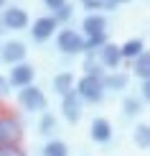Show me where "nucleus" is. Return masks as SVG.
<instances>
[{"instance_id":"nucleus-1","label":"nucleus","mask_w":150,"mask_h":156,"mask_svg":"<svg viewBox=\"0 0 150 156\" xmlns=\"http://www.w3.org/2000/svg\"><path fill=\"white\" fill-rule=\"evenodd\" d=\"M74 92L82 97V102H102L104 100V87H102V77L97 74H84L79 82H74Z\"/></svg>"},{"instance_id":"nucleus-2","label":"nucleus","mask_w":150,"mask_h":156,"mask_svg":"<svg viewBox=\"0 0 150 156\" xmlns=\"http://www.w3.org/2000/svg\"><path fill=\"white\" fill-rule=\"evenodd\" d=\"M18 102H21L23 110H28V113H43V110L48 108V97L43 95V90H38L33 82L25 84V87H21Z\"/></svg>"},{"instance_id":"nucleus-3","label":"nucleus","mask_w":150,"mask_h":156,"mask_svg":"<svg viewBox=\"0 0 150 156\" xmlns=\"http://www.w3.org/2000/svg\"><path fill=\"white\" fill-rule=\"evenodd\" d=\"M56 46L61 54H84V36L74 28H61L56 34Z\"/></svg>"},{"instance_id":"nucleus-4","label":"nucleus","mask_w":150,"mask_h":156,"mask_svg":"<svg viewBox=\"0 0 150 156\" xmlns=\"http://www.w3.org/2000/svg\"><path fill=\"white\" fill-rule=\"evenodd\" d=\"M10 74H8V84L10 87H15V90H21L25 87V84H31L36 80V69L31 67V64H25V62H18V64H10Z\"/></svg>"},{"instance_id":"nucleus-5","label":"nucleus","mask_w":150,"mask_h":156,"mask_svg":"<svg viewBox=\"0 0 150 156\" xmlns=\"http://www.w3.org/2000/svg\"><path fill=\"white\" fill-rule=\"evenodd\" d=\"M0 23H3L5 31H23V28H28L31 18H28V13L23 8H5Z\"/></svg>"},{"instance_id":"nucleus-6","label":"nucleus","mask_w":150,"mask_h":156,"mask_svg":"<svg viewBox=\"0 0 150 156\" xmlns=\"http://www.w3.org/2000/svg\"><path fill=\"white\" fill-rule=\"evenodd\" d=\"M82 97L71 90V92L66 95H61V113H64V118H66L69 123H79L82 120Z\"/></svg>"},{"instance_id":"nucleus-7","label":"nucleus","mask_w":150,"mask_h":156,"mask_svg":"<svg viewBox=\"0 0 150 156\" xmlns=\"http://www.w3.org/2000/svg\"><path fill=\"white\" fill-rule=\"evenodd\" d=\"M56 28H58V21L54 16H43V18H36V23H33V28H31V36H33V41H48L51 36L56 34Z\"/></svg>"},{"instance_id":"nucleus-8","label":"nucleus","mask_w":150,"mask_h":156,"mask_svg":"<svg viewBox=\"0 0 150 156\" xmlns=\"http://www.w3.org/2000/svg\"><path fill=\"white\" fill-rule=\"evenodd\" d=\"M21 136H23V131H21V123L15 118H0V146L18 144Z\"/></svg>"},{"instance_id":"nucleus-9","label":"nucleus","mask_w":150,"mask_h":156,"mask_svg":"<svg viewBox=\"0 0 150 156\" xmlns=\"http://www.w3.org/2000/svg\"><path fill=\"white\" fill-rule=\"evenodd\" d=\"M25 54H28V49H25L23 41H8L3 46V51H0V59L5 64H18L25 59Z\"/></svg>"},{"instance_id":"nucleus-10","label":"nucleus","mask_w":150,"mask_h":156,"mask_svg":"<svg viewBox=\"0 0 150 156\" xmlns=\"http://www.w3.org/2000/svg\"><path fill=\"white\" fill-rule=\"evenodd\" d=\"M82 31L84 34L82 36H97V34H104L107 31V18L102 16V13H89L87 18L82 21Z\"/></svg>"},{"instance_id":"nucleus-11","label":"nucleus","mask_w":150,"mask_h":156,"mask_svg":"<svg viewBox=\"0 0 150 156\" xmlns=\"http://www.w3.org/2000/svg\"><path fill=\"white\" fill-rule=\"evenodd\" d=\"M89 136H92L94 144H107V141H112V123L107 118H94L92 128H89Z\"/></svg>"},{"instance_id":"nucleus-12","label":"nucleus","mask_w":150,"mask_h":156,"mask_svg":"<svg viewBox=\"0 0 150 156\" xmlns=\"http://www.w3.org/2000/svg\"><path fill=\"white\" fill-rule=\"evenodd\" d=\"M102 87L104 92H122V90H127V74L112 69L109 74H102Z\"/></svg>"},{"instance_id":"nucleus-13","label":"nucleus","mask_w":150,"mask_h":156,"mask_svg":"<svg viewBox=\"0 0 150 156\" xmlns=\"http://www.w3.org/2000/svg\"><path fill=\"white\" fill-rule=\"evenodd\" d=\"M122 62V54H120V46H115V44H104L99 49V64L107 69H117Z\"/></svg>"},{"instance_id":"nucleus-14","label":"nucleus","mask_w":150,"mask_h":156,"mask_svg":"<svg viewBox=\"0 0 150 156\" xmlns=\"http://www.w3.org/2000/svg\"><path fill=\"white\" fill-rule=\"evenodd\" d=\"M74 74L71 72H58V74H54V90H56V95H66V92H71L74 90Z\"/></svg>"},{"instance_id":"nucleus-15","label":"nucleus","mask_w":150,"mask_h":156,"mask_svg":"<svg viewBox=\"0 0 150 156\" xmlns=\"http://www.w3.org/2000/svg\"><path fill=\"white\" fill-rule=\"evenodd\" d=\"M132 69H135V77L138 80H148L150 77V54L148 51H140L132 59Z\"/></svg>"},{"instance_id":"nucleus-16","label":"nucleus","mask_w":150,"mask_h":156,"mask_svg":"<svg viewBox=\"0 0 150 156\" xmlns=\"http://www.w3.org/2000/svg\"><path fill=\"white\" fill-rule=\"evenodd\" d=\"M140 51H145V44L140 41V38H130V41H125L120 46V54H122V59H130L132 62L135 56L140 54Z\"/></svg>"},{"instance_id":"nucleus-17","label":"nucleus","mask_w":150,"mask_h":156,"mask_svg":"<svg viewBox=\"0 0 150 156\" xmlns=\"http://www.w3.org/2000/svg\"><path fill=\"white\" fill-rule=\"evenodd\" d=\"M132 138H135V144H138V148H150V126L148 123H140L138 128H135V133H132Z\"/></svg>"},{"instance_id":"nucleus-18","label":"nucleus","mask_w":150,"mask_h":156,"mask_svg":"<svg viewBox=\"0 0 150 156\" xmlns=\"http://www.w3.org/2000/svg\"><path fill=\"white\" fill-rule=\"evenodd\" d=\"M122 113L127 115V118H138L142 113V100L138 97H125V102H122Z\"/></svg>"},{"instance_id":"nucleus-19","label":"nucleus","mask_w":150,"mask_h":156,"mask_svg":"<svg viewBox=\"0 0 150 156\" xmlns=\"http://www.w3.org/2000/svg\"><path fill=\"white\" fill-rule=\"evenodd\" d=\"M104 44H107V36H104V34H97V36H84V51H87V54H94V51H99Z\"/></svg>"},{"instance_id":"nucleus-20","label":"nucleus","mask_w":150,"mask_h":156,"mask_svg":"<svg viewBox=\"0 0 150 156\" xmlns=\"http://www.w3.org/2000/svg\"><path fill=\"white\" fill-rule=\"evenodd\" d=\"M56 131V118L51 113H46V110H43L41 113V123H38V133H43V136H51Z\"/></svg>"},{"instance_id":"nucleus-21","label":"nucleus","mask_w":150,"mask_h":156,"mask_svg":"<svg viewBox=\"0 0 150 156\" xmlns=\"http://www.w3.org/2000/svg\"><path fill=\"white\" fill-rule=\"evenodd\" d=\"M43 156H69V148L64 141H48L43 148Z\"/></svg>"},{"instance_id":"nucleus-22","label":"nucleus","mask_w":150,"mask_h":156,"mask_svg":"<svg viewBox=\"0 0 150 156\" xmlns=\"http://www.w3.org/2000/svg\"><path fill=\"white\" fill-rule=\"evenodd\" d=\"M0 156H25V151L18 148V144H5L0 146Z\"/></svg>"},{"instance_id":"nucleus-23","label":"nucleus","mask_w":150,"mask_h":156,"mask_svg":"<svg viewBox=\"0 0 150 156\" xmlns=\"http://www.w3.org/2000/svg\"><path fill=\"white\" fill-rule=\"evenodd\" d=\"M84 69H87V74H97V77H102V64H99V62H94V59H87Z\"/></svg>"},{"instance_id":"nucleus-24","label":"nucleus","mask_w":150,"mask_h":156,"mask_svg":"<svg viewBox=\"0 0 150 156\" xmlns=\"http://www.w3.org/2000/svg\"><path fill=\"white\" fill-rule=\"evenodd\" d=\"M140 97H142V102L150 100V80H140Z\"/></svg>"},{"instance_id":"nucleus-25","label":"nucleus","mask_w":150,"mask_h":156,"mask_svg":"<svg viewBox=\"0 0 150 156\" xmlns=\"http://www.w3.org/2000/svg\"><path fill=\"white\" fill-rule=\"evenodd\" d=\"M10 92V84H8V77H3L0 74V97H5Z\"/></svg>"},{"instance_id":"nucleus-26","label":"nucleus","mask_w":150,"mask_h":156,"mask_svg":"<svg viewBox=\"0 0 150 156\" xmlns=\"http://www.w3.org/2000/svg\"><path fill=\"white\" fill-rule=\"evenodd\" d=\"M64 3H66V0H43V5H46L48 10H58Z\"/></svg>"},{"instance_id":"nucleus-27","label":"nucleus","mask_w":150,"mask_h":156,"mask_svg":"<svg viewBox=\"0 0 150 156\" xmlns=\"http://www.w3.org/2000/svg\"><path fill=\"white\" fill-rule=\"evenodd\" d=\"M112 5H125V3H130V0H109Z\"/></svg>"},{"instance_id":"nucleus-28","label":"nucleus","mask_w":150,"mask_h":156,"mask_svg":"<svg viewBox=\"0 0 150 156\" xmlns=\"http://www.w3.org/2000/svg\"><path fill=\"white\" fill-rule=\"evenodd\" d=\"M0 8H5V0H0Z\"/></svg>"},{"instance_id":"nucleus-29","label":"nucleus","mask_w":150,"mask_h":156,"mask_svg":"<svg viewBox=\"0 0 150 156\" xmlns=\"http://www.w3.org/2000/svg\"><path fill=\"white\" fill-rule=\"evenodd\" d=\"M82 3H87V0H82Z\"/></svg>"}]
</instances>
